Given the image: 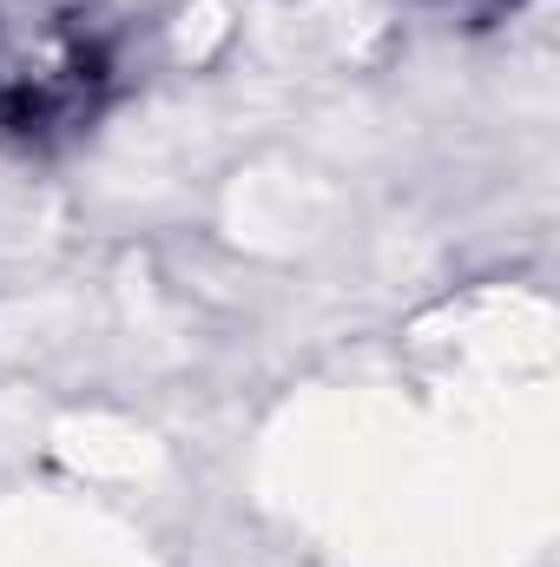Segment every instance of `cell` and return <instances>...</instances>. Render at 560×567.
<instances>
[{"instance_id":"cell-1","label":"cell","mask_w":560,"mask_h":567,"mask_svg":"<svg viewBox=\"0 0 560 567\" xmlns=\"http://www.w3.org/2000/svg\"><path fill=\"white\" fill-rule=\"evenodd\" d=\"M113 93V47L66 27L46 33L33 53L0 60V133L20 145H53L80 133Z\"/></svg>"}]
</instances>
